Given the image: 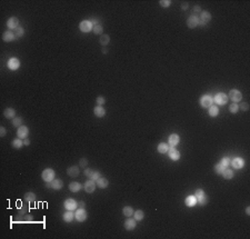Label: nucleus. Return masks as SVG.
I'll return each mask as SVG.
<instances>
[{"instance_id":"f257e3e1","label":"nucleus","mask_w":250,"mask_h":239,"mask_svg":"<svg viewBox=\"0 0 250 239\" xmlns=\"http://www.w3.org/2000/svg\"><path fill=\"white\" fill-rule=\"evenodd\" d=\"M55 176H56L55 170L51 169V168H47V169H44V171L41 172V178H42V180H44V183L52 181L55 179Z\"/></svg>"},{"instance_id":"f03ea898","label":"nucleus","mask_w":250,"mask_h":239,"mask_svg":"<svg viewBox=\"0 0 250 239\" xmlns=\"http://www.w3.org/2000/svg\"><path fill=\"white\" fill-rule=\"evenodd\" d=\"M200 106L202 108H209L211 105H213V98L209 94H204L199 100Z\"/></svg>"},{"instance_id":"7ed1b4c3","label":"nucleus","mask_w":250,"mask_h":239,"mask_svg":"<svg viewBox=\"0 0 250 239\" xmlns=\"http://www.w3.org/2000/svg\"><path fill=\"white\" fill-rule=\"evenodd\" d=\"M87 216H88V215H87V211L85 210V208H82V207H80V208L77 209L76 212H75V218H76V220L79 222L86 221Z\"/></svg>"},{"instance_id":"20e7f679","label":"nucleus","mask_w":250,"mask_h":239,"mask_svg":"<svg viewBox=\"0 0 250 239\" xmlns=\"http://www.w3.org/2000/svg\"><path fill=\"white\" fill-rule=\"evenodd\" d=\"M92 28H94V25H92L91 20H82L79 23V29L82 32H89L92 30Z\"/></svg>"},{"instance_id":"39448f33","label":"nucleus","mask_w":250,"mask_h":239,"mask_svg":"<svg viewBox=\"0 0 250 239\" xmlns=\"http://www.w3.org/2000/svg\"><path fill=\"white\" fill-rule=\"evenodd\" d=\"M228 98H230L233 102H239V101H241V99H242V94L239 90H237V89H231L229 91Z\"/></svg>"},{"instance_id":"423d86ee","label":"nucleus","mask_w":250,"mask_h":239,"mask_svg":"<svg viewBox=\"0 0 250 239\" xmlns=\"http://www.w3.org/2000/svg\"><path fill=\"white\" fill-rule=\"evenodd\" d=\"M228 101V96L223 92H218V94L213 97V102H216L217 105H226Z\"/></svg>"},{"instance_id":"0eeeda50","label":"nucleus","mask_w":250,"mask_h":239,"mask_svg":"<svg viewBox=\"0 0 250 239\" xmlns=\"http://www.w3.org/2000/svg\"><path fill=\"white\" fill-rule=\"evenodd\" d=\"M7 67L10 69V70H12V71H15V70H17V69H19V67H20V61H19V59H17V58H10L9 60H8V62H7Z\"/></svg>"},{"instance_id":"6e6552de","label":"nucleus","mask_w":250,"mask_h":239,"mask_svg":"<svg viewBox=\"0 0 250 239\" xmlns=\"http://www.w3.org/2000/svg\"><path fill=\"white\" fill-rule=\"evenodd\" d=\"M187 26H188V28H190V29H194V28H196L197 26H199V17H197L196 15L190 16L188 18V20H187Z\"/></svg>"},{"instance_id":"1a4fd4ad","label":"nucleus","mask_w":250,"mask_h":239,"mask_svg":"<svg viewBox=\"0 0 250 239\" xmlns=\"http://www.w3.org/2000/svg\"><path fill=\"white\" fill-rule=\"evenodd\" d=\"M230 165L235 168V169H241L244 166V160L240 157H236L232 160L230 161Z\"/></svg>"},{"instance_id":"9d476101","label":"nucleus","mask_w":250,"mask_h":239,"mask_svg":"<svg viewBox=\"0 0 250 239\" xmlns=\"http://www.w3.org/2000/svg\"><path fill=\"white\" fill-rule=\"evenodd\" d=\"M168 155H169V158L173 161H177V160L180 159V152H179L175 147H169Z\"/></svg>"},{"instance_id":"9b49d317","label":"nucleus","mask_w":250,"mask_h":239,"mask_svg":"<svg viewBox=\"0 0 250 239\" xmlns=\"http://www.w3.org/2000/svg\"><path fill=\"white\" fill-rule=\"evenodd\" d=\"M7 27L9 28L10 30L12 29H17L19 27V19L17 17H10L8 20H7Z\"/></svg>"},{"instance_id":"f8f14e48","label":"nucleus","mask_w":250,"mask_h":239,"mask_svg":"<svg viewBox=\"0 0 250 239\" xmlns=\"http://www.w3.org/2000/svg\"><path fill=\"white\" fill-rule=\"evenodd\" d=\"M96 186H97L96 181L91 180V179H89L88 181H86V183H85L83 188H85V190H86L88 194H92V192L94 191V189H96Z\"/></svg>"},{"instance_id":"ddd939ff","label":"nucleus","mask_w":250,"mask_h":239,"mask_svg":"<svg viewBox=\"0 0 250 239\" xmlns=\"http://www.w3.org/2000/svg\"><path fill=\"white\" fill-rule=\"evenodd\" d=\"M28 135H29V129H28V127L21 126V127L18 128V130H17V136H18V138L26 139L28 137Z\"/></svg>"},{"instance_id":"4468645a","label":"nucleus","mask_w":250,"mask_h":239,"mask_svg":"<svg viewBox=\"0 0 250 239\" xmlns=\"http://www.w3.org/2000/svg\"><path fill=\"white\" fill-rule=\"evenodd\" d=\"M63 206H65V208H66L67 210H75V209H77L78 204L75 199L69 198V199H67L66 201H65Z\"/></svg>"},{"instance_id":"2eb2a0df","label":"nucleus","mask_w":250,"mask_h":239,"mask_svg":"<svg viewBox=\"0 0 250 239\" xmlns=\"http://www.w3.org/2000/svg\"><path fill=\"white\" fill-rule=\"evenodd\" d=\"M137 227V221L132 219V218H128L127 220L125 221V228H126V230H133L135 228Z\"/></svg>"},{"instance_id":"dca6fc26","label":"nucleus","mask_w":250,"mask_h":239,"mask_svg":"<svg viewBox=\"0 0 250 239\" xmlns=\"http://www.w3.org/2000/svg\"><path fill=\"white\" fill-rule=\"evenodd\" d=\"M15 39H16L15 32H12L10 30L6 31V32H4V35H2V40H4L5 42H10V41H13Z\"/></svg>"},{"instance_id":"f3484780","label":"nucleus","mask_w":250,"mask_h":239,"mask_svg":"<svg viewBox=\"0 0 250 239\" xmlns=\"http://www.w3.org/2000/svg\"><path fill=\"white\" fill-rule=\"evenodd\" d=\"M67 173L70 177H77L78 175L80 173V169H79L78 166H71L67 169Z\"/></svg>"},{"instance_id":"a211bd4d","label":"nucleus","mask_w":250,"mask_h":239,"mask_svg":"<svg viewBox=\"0 0 250 239\" xmlns=\"http://www.w3.org/2000/svg\"><path fill=\"white\" fill-rule=\"evenodd\" d=\"M94 114L96 117H98V118H102V117L106 115V110L105 108L102 107V106H96L94 109Z\"/></svg>"},{"instance_id":"6ab92c4d","label":"nucleus","mask_w":250,"mask_h":239,"mask_svg":"<svg viewBox=\"0 0 250 239\" xmlns=\"http://www.w3.org/2000/svg\"><path fill=\"white\" fill-rule=\"evenodd\" d=\"M179 142H180V138L178 135H176V133L170 135V137H169V146L170 147H176Z\"/></svg>"},{"instance_id":"aec40b11","label":"nucleus","mask_w":250,"mask_h":239,"mask_svg":"<svg viewBox=\"0 0 250 239\" xmlns=\"http://www.w3.org/2000/svg\"><path fill=\"white\" fill-rule=\"evenodd\" d=\"M4 116L7 119H13L16 116V110L13 108H6L5 111H4Z\"/></svg>"},{"instance_id":"412c9836","label":"nucleus","mask_w":250,"mask_h":239,"mask_svg":"<svg viewBox=\"0 0 250 239\" xmlns=\"http://www.w3.org/2000/svg\"><path fill=\"white\" fill-rule=\"evenodd\" d=\"M200 21H204L206 23H208V22L211 20V15L210 12H208V11H201L200 12V18H199Z\"/></svg>"},{"instance_id":"4be33fe9","label":"nucleus","mask_w":250,"mask_h":239,"mask_svg":"<svg viewBox=\"0 0 250 239\" xmlns=\"http://www.w3.org/2000/svg\"><path fill=\"white\" fill-rule=\"evenodd\" d=\"M185 204L187 207H194L196 204H197V198L194 197V195H191V196H188L186 199H185Z\"/></svg>"},{"instance_id":"5701e85b","label":"nucleus","mask_w":250,"mask_h":239,"mask_svg":"<svg viewBox=\"0 0 250 239\" xmlns=\"http://www.w3.org/2000/svg\"><path fill=\"white\" fill-rule=\"evenodd\" d=\"M75 218V212L73 210H67L65 214H63V220L66 222H71Z\"/></svg>"},{"instance_id":"b1692460","label":"nucleus","mask_w":250,"mask_h":239,"mask_svg":"<svg viewBox=\"0 0 250 239\" xmlns=\"http://www.w3.org/2000/svg\"><path fill=\"white\" fill-rule=\"evenodd\" d=\"M208 109H209V110H208V114H209V116L210 117H217L219 115V108H218V106L217 105H211Z\"/></svg>"},{"instance_id":"393cba45","label":"nucleus","mask_w":250,"mask_h":239,"mask_svg":"<svg viewBox=\"0 0 250 239\" xmlns=\"http://www.w3.org/2000/svg\"><path fill=\"white\" fill-rule=\"evenodd\" d=\"M97 186L99 187V188L101 189H105L108 187V185H109V181H108V179H106V178H102V177H100L97 181Z\"/></svg>"},{"instance_id":"a878e982","label":"nucleus","mask_w":250,"mask_h":239,"mask_svg":"<svg viewBox=\"0 0 250 239\" xmlns=\"http://www.w3.org/2000/svg\"><path fill=\"white\" fill-rule=\"evenodd\" d=\"M51 183H52V189L55 190H60L63 187V181L61 179H54Z\"/></svg>"},{"instance_id":"bb28decb","label":"nucleus","mask_w":250,"mask_h":239,"mask_svg":"<svg viewBox=\"0 0 250 239\" xmlns=\"http://www.w3.org/2000/svg\"><path fill=\"white\" fill-rule=\"evenodd\" d=\"M157 150H158L159 154H166V152H168V150H169V145L165 144V142H160V144L158 145V147H157Z\"/></svg>"},{"instance_id":"cd10ccee","label":"nucleus","mask_w":250,"mask_h":239,"mask_svg":"<svg viewBox=\"0 0 250 239\" xmlns=\"http://www.w3.org/2000/svg\"><path fill=\"white\" fill-rule=\"evenodd\" d=\"M80 189H81V185H80L79 183L72 181V183H69V190L72 191V192H78Z\"/></svg>"},{"instance_id":"c85d7f7f","label":"nucleus","mask_w":250,"mask_h":239,"mask_svg":"<svg viewBox=\"0 0 250 239\" xmlns=\"http://www.w3.org/2000/svg\"><path fill=\"white\" fill-rule=\"evenodd\" d=\"M221 175L223 176V178H225V179H228V180H229V179H232V178H233V176H235V172H233L231 169L226 168V169L223 170V172H222Z\"/></svg>"},{"instance_id":"c756f323","label":"nucleus","mask_w":250,"mask_h":239,"mask_svg":"<svg viewBox=\"0 0 250 239\" xmlns=\"http://www.w3.org/2000/svg\"><path fill=\"white\" fill-rule=\"evenodd\" d=\"M133 218L136 221H141L144 218V212L142 210H136L133 212Z\"/></svg>"},{"instance_id":"7c9ffc66","label":"nucleus","mask_w":250,"mask_h":239,"mask_svg":"<svg viewBox=\"0 0 250 239\" xmlns=\"http://www.w3.org/2000/svg\"><path fill=\"white\" fill-rule=\"evenodd\" d=\"M133 208L132 207H130V206H126V207H123V209H122V214L125 215L126 217H131L133 216Z\"/></svg>"},{"instance_id":"2f4dec72","label":"nucleus","mask_w":250,"mask_h":239,"mask_svg":"<svg viewBox=\"0 0 250 239\" xmlns=\"http://www.w3.org/2000/svg\"><path fill=\"white\" fill-rule=\"evenodd\" d=\"M36 195L33 194V192H27V194H25L23 196V199L26 200L27 202H33L35 200H36Z\"/></svg>"},{"instance_id":"473e14b6","label":"nucleus","mask_w":250,"mask_h":239,"mask_svg":"<svg viewBox=\"0 0 250 239\" xmlns=\"http://www.w3.org/2000/svg\"><path fill=\"white\" fill-rule=\"evenodd\" d=\"M99 42L101 46H107L110 42V37L108 35H101V37L99 39Z\"/></svg>"},{"instance_id":"72a5a7b5","label":"nucleus","mask_w":250,"mask_h":239,"mask_svg":"<svg viewBox=\"0 0 250 239\" xmlns=\"http://www.w3.org/2000/svg\"><path fill=\"white\" fill-rule=\"evenodd\" d=\"M22 146H23V141H22V139L17 138L12 141V147H13L15 149H20Z\"/></svg>"},{"instance_id":"f704fd0d","label":"nucleus","mask_w":250,"mask_h":239,"mask_svg":"<svg viewBox=\"0 0 250 239\" xmlns=\"http://www.w3.org/2000/svg\"><path fill=\"white\" fill-rule=\"evenodd\" d=\"M22 118L21 117H16V118H13V120H12V126L16 128H19L21 127L22 125Z\"/></svg>"},{"instance_id":"c9c22d12","label":"nucleus","mask_w":250,"mask_h":239,"mask_svg":"<svg viewBox=\"0 0 250 239\" xmlns=\"http://www.w3.org/2000/svg\"><path fill=\"white\" fill-rule=\"evenodd\" d=\"M23 35H25V29L22 27L19 26L17 29H15V36H16V38H21Z\"/></svg>"},{"instance_id":"e433bc0d","label":"nucleus","mask_w":250,"mask_h":239,"mask_svg":"<svg viewBox=\"0 0 250 239\" xmlns=\"http://www.w3.org/2000/svg\"><path fill=\"white\" fill-rule=\"evenodd\" d=\"M92 31H94V33H96V35H101L102 33V31H104V28H102V26L101 25H94V28H92Z\"/></svg>"},{"instance_id":"4c0bfd02","label":"nucleus","mask_w":250,"mask_h":239,"mask_svg":"<svg viewBox=\"0 0 250 239\" xmlns=\"http://www.w3.org/2000/svg\"><path fill=\"white\" fill-rule=\"evenodd\" d=\"M229 110H230L231 114H237L239 111V105L236 104V102H232L231 105L229 106Z\"/></svg>"},{"instance_id":"58836bf2","label":"nucleus","mask_w":250,"mask_h":239,"mask_svg":"<svg viewBox=\"0 0 250 239\" xmlns=\"http://www.w3.org/2000/svg\"><path fill=\"white\" fill-rule=\"evenodd\" d=\"M225 169H226V168L222 166L220 162H219V164H217L216 166H215V171H216L217 175H221Z\"/></svg>"},{"instance_id":"ea45409f","label":"nucleus","mask_w":250,"mask_h":239,"mask_svg":"<svg viewBox=\"0 0 250 239\" xmlns=\"http://www.w3.org/2000/svg\"><path fill=\"white\" fill-rule=\"evenodd\" d=\"M207 202H208V198H207L206 195H204L202 197H200L199 199H197V204H199L200 206H205Z\"/></svg>"},{"instance_id":"a19ab883","label":"nucleus","mask_w":250,"mask_h":239,"mask_svg":"<svg viewBox=\"0 0 250 239\" xmlns=\"http://www.w3.org/2000/svg\"><path fill=\"white\" fill-rule=\"evenodd\" d=\"M230 161H231L230 160V158L226 157V158H222L221 160H220V164H221L225 168H228V166H230Z\"/></svg>"},{"instance_id":"79ce46f5","label":"nucleus","mask_w":250,"mask_h":239,"mask_svg":"<svg viewBox=\"0 0 250 239\" xmlns=\"http://www.w3.org/2000/svg\"><path fill=\"white\" fill-rule=\"evenodd\" d=\"M159 4H160V6L162 8H168V7H170V5H171V1L170 0H160Z\"/></svg>"},{"instance_id":"37998d69","label":"nucleus","mask_w":250,"mask_h":239,"mask_svg":"<svg viewBox=\"0 0 250 239\" xmlns=\"http://www.w3.org/2000/svg\"><path fill=\"white\" fill-rule=\"evenodd\" d=\"M204 195H206V194H205V191H204L202 189H197V190L194 191V196L196 197V198H197V199H199L200 197H202Z\"/></svg>"},{"instance_id":"c03bdc74","label":"nucleus","mask_w":250,"mask_h":239,"mask_svg":"<svg viewBox=\"0 0 250 239\" xmlns=\"http://www.w3.org/2000/svg\"><path fill=\"white\" fill-rule=\"evenodd\" d=\"M99 178H100V172L99 171H92V173H91V177H90V179H91V180L97 181Z\"/></svg>"},{"instance_id":"a18cd8bd","label":"nucleus","mask_w":250,"mask_h":239,"mask_svg":"<svg viewBox=\"0 0 250 239\" xmlns=\"http://www.w3.org/2000/svg\"><path fill=\"white\" fill-rule=\"evenodd\" d=\"M96 102L98 104V106H102V105H105V104H106V99H105V97H101V96H99V97H97V99H96Z\"/></svg>"},{"instance_id":"49530a36","label":"nucleus","mask_w":250,"mask_h":239,"mask_svg":"<svg viewBox=\"0 0 250 239\" xmlns=\"http://www.w3.org/2000/svg\"><path fill=\"white\" fill-rule=\"evenodd\" d=\"M88 165V159H86V158H81L80 160H79V166L81 167V168H86Z\"/></svg>"},{"instance_id":"de8ad7c7","label":"nucleus","mask_w":250,"mask_h":239,"mask_svg":"<svg viewBox=\"0 0 250 239\" xmlns=\"http://www.w3.org/2000/svg\"><path fill=\"white\" fill-rule=\"evenodd\" d=\"M239 109H241V111H248L249 105L247 102H241V105L239 106Z\"/></svg>"},{"instance_id":"09e8293b","label":"nucleus","mask_w":250,"mask_h":239,"mask_svg":"<svg viewBox=\"0 0 250 239\" xmlns=\"http://www.w3.org/2000/svg\"><path fill=\"white\" fill-rule=\"evenodd\" d=\"M83 173H85V176H87L88 178L91 177V173H92V170L91 169H89V168H86L85 169V171H83Z\"/></svg>"},{"instance_id":"8fccbe9b","label":"nucleus","mask_w":250,"mask_h":239,"mask_svg":"<svg viewBox=\"0 0 250 239\" xmlns=\"http://www.w3.org/2000/svg\"><path fill=\"white\" fill-rule=\"evenodd\" d=\"M192 11H194V13H199V12H201V8H200L199 6H194Z\"/></svg>"},{"instance_id":"3c124183","label":"nucleus","mask_w":250,"mask_h":239,"mask_svg":"<svg viewBox=\"0 0 250 239\" xmlns=\"http://www.w3.org/2000/svg\"><path fill=\"white\" fill-rule=\"evenodd\" d=\"M6 135H7L6 128L5 127H1V128H0V136H1V137H5Z\"/></svg>"},{"instance_id":"603ef678","label":"nucleus","mask_w":250,"mask_h":239,"mask_svg":"<svg viewBox=\"0 0 250 239\" xmlns=\"http://www.w3.org/2000/svg\"><path fill=\"white\" fill-rule=\"evenodd\" d=\"M188 8H189L188 2H182V5H181V9H182V10H187Z\"/></svg>"},{"instance_id":"864d4df0","label":"nucleus","mask_w":250,"mask_h":239,"mask_svg":"<svg viewBox=\"0 0 250 239\" xmlns=\"http://www.w3.org/2000/svg\"><path fill=\"white\" fill-rule=\"evenodd\" d=\"M23 145H25V146H29V145H30V140H29V139H23Z\"/></svg>"},{"instance_id":"5fc2aeb1","label":"nucleus","mask_w":250,"mask_h":239,"mask_svg":"<svg viewBox=\"0 0 250 239\" xmlns=\"http://www.w3.org/2000/svg\"><path fill=\"white\" fill-rule=\"evenodd\" d=\"M46 187H47V188H52V183H51V181L46 183Z\"/></svg>"},{"instance_id":"6e6d98bb","label":"nucleus","mask_w":250,"mask_h":239,"mask_svg":"<svg viewBox=\"0 0 250 239\" xmlns=\"http://www.w3.org/2000/svg\"><path fill=\"white\" fill-rule=\"evenodd\" d=\"M26 209H27V208H25V207H22V208H21V210L19 211V214H20V215H22V214H25V212H26Z\"/></svg>"},{"instance_id":"4d7b16f0","label":"nucleus","mask_w":250,"mask_h":239,"mask_svg":"<svg viewBox=\"0 0 250 239\" xmlns=\"http://www.w3.org/2000/svg\"><path fill=\"white\" fill-rule=\"evenodd\" d=\"M246 214H247L248 216L250 215V207H247V208H246Z\"/></svg>"},{"instance_id":"13d9d810","label":"nucleus","mask_w":250,"mask_h":239,"mask_svg":"<svg viewBox=\"0 0 250 239\" xmlns=\"http://www.w3.org/2000/svg\"><path fill=\"white\" fill-rule=\"evenodd\" d=\"M107 52H108V50L106 49V48H104V49H102V54H105V55H106Z\"/></svg>"}]
</instances>
